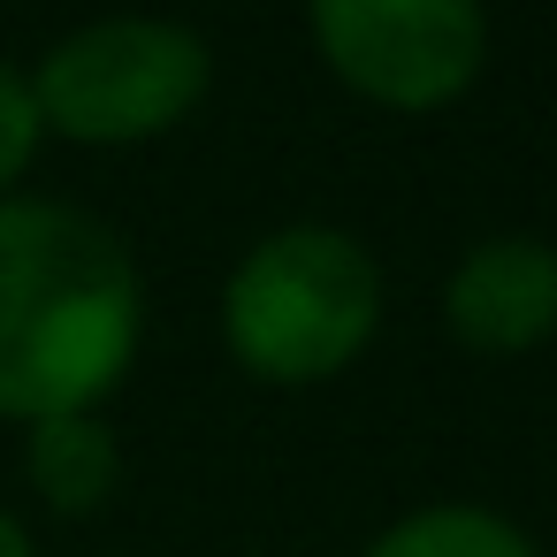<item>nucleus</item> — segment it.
Instances as JSON below:
<instances>
[{
    "label": "nucleus",
    "mask_w": 557,
    "mask_h": 557,
    "mask_svg": "<svg viewBox=\"0 0 557 557\" xmlns=\"http://www.w3.org/2000/svg\"><path fill=\"white\" fill-rule=\"evenodd\" d=\"M24 473L54 511H100L108 488L123 481V443L100 412H54V420H32Z\"/></svg>",
    "instance_id": "nucleus-6"
},
{
    "label": "nucleus",
    "mask_w": 557,
    "mask_h": 557,
    "mask_svg": "<svg viewBox=\"0 0 557 557\" xmlns=\"http://www.w3.org/2000/svg\"><path fill=\"white\" fill-rule=\"evenodd\" d=\"M39 108H32V85H24V70L16 62H0V199H16V176L32 169V153H39Z\"/></svg>",
    "instance_id": "nucleus-8"
},
{
    "label": "nucleus",
    "mask_w": 557,
    "mask_h": 557,
    "mask_svg": "<svg viewBox=\"0 0 557 557\" xmlns=\"http://www.w3.org/2000/svg\"><path fill=\"white\" fill-rule=\"evenodd\" d=\"M382 329V268L336 222L268 230L222 283V344L252 382L306 389L344 374Z\"/></svg>",
    "instance_id": "nucleus-2"
},
{
    "label": "nucleus",
    "mask_w": 557,
    "mask_h": 557,
    "mask_svg": "<svg viewBox=\"0 0 557 557\" xmlns=\"http://www.w3.org/2000/svg\"><path fill=\"white\" fill-rule=\"evenodd\" d=\"M0 557H39V549H32V534H24V519H16L9 504H0Z\"/></svg>",
    "instance_id": "nucleus-9"
},
{
    "label": "nucleus",
    "mask_w": 557,
    "mask_h": 557,
    "mask_svg": "<svg viewBox=\"0 0 557 557\" xmlns=\"http://www.w3.org/2000/svg\"><path fill=\"white\" fill-rule=\"evenodd\" d=\"M131 245L70 199H0V420L92 412L138 359Z\"/></svg>",
    "instance_id": "nucleus-1"
},
{
    "label": "nucleus",
    "mask_w": 557,
    "mask_h": 557,
    "mask_svg": "<svg viewBox=\"0 0 557 557\" xmlns=\"http://www.w3.org/2000/svg\"><path fill=\"white\" fill-rule=\"evenodd\" d=\"M443 321L481 359L534 351L557 329V245L527 237V230L466 245L458 268H450V283H443Z\"/></svg>",
    "instance_id": "nucleus-5"
},
{
    "label": "nucleus",
    "mask_w": 557,
    "mask_h": 557,
    "mask_svg": "<svg viewBox=\"0 0 557 557\" xmlns=\"http://www.w3.org/2000/svg\"><path fill=\"white\" fill-rule=\"evenodd\" d=\"M306 32L351 92L405 115L458 100L488 62V16L473 0H313Z\"/></svg>",
    "instance_id": "nucleus-4"
},
{
    "label": "nucleus",
    "mask_w": 557,
    "mask_h": 557,
    "mask_svg": "<svg viewBox=\"0 0 557 557\" xmlns=\"http://www.w3.org/2000/svg\"><path fill=\"white\" fill-rule=\"evenodd\" d=\"M207 77H214V54L191 24L108 16L54 39L24 85H32L39 131H62L77 146H138L176 131L207 100Z\"/></svg>",
    "instance_id": "nucleus-3"
},
{
    "label": "nucleus",
    "mask_w": 557,
    "mask_h": 557,
    "mask_svg": "<svg viewBox=\"0 0 557 557\" xmlns=\"http://www.w3.org/2000/svg\"><path fill=\"white\" fill-rule=\"evenodd\" d=\"M367 557H542V549L488 504H420L397 527H382Z\"/></svg>",
    "instance_id": "nucleus-7"
}]
</instances>
